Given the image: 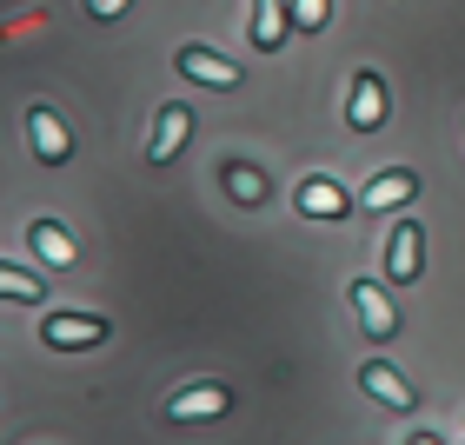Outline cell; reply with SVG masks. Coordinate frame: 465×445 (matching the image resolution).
<instances>
[{
  "instance_id": "obj_14",
  "label": "cell",
  "mask_w": 465,
  "mask_h": 445,
  "mask_svg": "<svg viewBox=\"0 0 465 445\" xmlns=\"http://www.w3.org/2000/svg\"><path fill=\"white\" fill-rule=\"evenodd\" d=\"M220 173H226V193L240 200V206H260V200H266V173H260L252 160H226Z\"/></svg>"
},
{
  "instance_id": "obj_11",
  "label": "cell",
  "mask_w": 465,
  "mask_h": 445,
  "mask_svg": "<svg viewBox=\"0 0 465 445\" xmlns=\"http://www.w3.org/2000/svg\"><path fill=\"white\" fill-rule=\"evenodd\" d=\"M359 386H366V392L379 399V406H392V412H412V406H419V392L406 386V372H392L386 359H372V366L359 372Z\"/></svg>"
},
{
  "instance_id": "obj_16",
  "label": "cell",
  "mask_w": 465,
  "mask_h": 445,
  "mask_svg": "<svg viewBox=\"0 0 465 445\" xmlns=\"http://www.w3.org/2000/svg\"><path fill=\"white\" fill-rule=\"evenodd\" d=\"M326 20H332V0H292V27L300 34H320Z\"/></svg>"
},
{
  "instance_id": "obj_10",
  "label": "cell",
  "mask_w": 465,
  "mask_h": 445,
  "mask_svg": "<svg viewBox=\"0 0 465 445\" xmlns=\"http://www.w3.org/2000/svg\"><path fill=\"white\" fill-rule=\"evenodd\" d=\"M226 406H232V392L206 379V386H186V392L166 399V419H180V426H186V419H220Z\"/></svg>"
},
{
  "instance_id": "obj_2",
  "label": "cell",
  "mask_w": 465,
  "mask_h": 445,
  "mask_svg": "<svg viewBox=\"0 0 465 445\" xmlns=\"http://www.w3.org/2000/svg\"><path fill=\"white\" fill-rule=\"evenodd\" d=\"M186 140H193V107L166 100V107L153 114V140H146V160H153V166H166V160H173Z\"/></svg>"
},
{
  "instance_id": "obj_13",
  "label": "cell",
  "mask_w": 465,
  "mask_h": 445,
  "mask_svg": "<svg viewBox=\"0 0 465 445\" xmlns=\"http://www.w3.org/2000/svg\"><path fill=\"white\" fill-rule=\"evenodd\" d=\"M286 27H292V14H286V0H252V47L260 54H272L286 40Z\"/></svg>"
},
{
  "instance_id": "obj_12",
  "label": "cell",
  "mask_w": 465,
  "mask_h": 445,
  "mask_svg": "<svg viewBox=\"0 0 465 445\" xmlns=\"http://www.w3.org/2000/svg\"><path fill=\"white\" fill-rule=\"evenodd\" d=\"M27 246H34V260H40V266H74V252H80V246H74V232L60 226V220H47V213L27 226Z\"/></svg>"
},
{
  "instance_id": "obj_7",
  "label": "cell",
  "mask_w": 465,
  "mask_h": 445,
  "mask_svg": "<svg viewBox=\"0 0 465 445\" xmlns=\"http://www.w3.org/2000/svg\"><path fill=\"white\" fill-rule=\"evenodd\" d=\"M346 120H352V134H379V126H386V80H379V74H352Z\"/></svg>"
},
{
  "instance_id": "obj_17",
  "label": "cell",
  "mask_w": 465,
  "mask_h": 445,
  "mask_svg": "<svg viewBox=\"0 0 465 445\" xmlns=\"http://www.w3.org/2000/svg\"><path fill=\"white\" fill-rule=\"evenodd\" d=\"M126 7H134V0H87V14H94V20H120Z\"/></svg>"
},
{
  "instance_id": "obj_15",
  "label": "cell",
  "mask_w": 465,
  "mask_h": 445,
  "mask_svg": "<svg viewBox=\"0 0 465 445\" xmlns=\"http://www.w3.org/2000/svg\"><path fill=\"white\" fill-rule=\"evenodd\" d=\"M40 292H47V280H34L27 266H0V300H40Z\"/></svg>"
},
{
  "instance_id": "obj_6",
  "label": "cell",
  "mask_w": 465,
  "mask_h": 445,
  "mask_svg": "<svg viewBox=\"0 0 465 445\" xmlns=\"http://www.w3.org/2000/svg\"><path fill=\"white\" fill-rule=\"evenodd\" d=\"M173 67H180L186 80H200V87H220V94L240 87V67H232V60H220L213 47H180V54H173Z\"/></svg>"
},
{
  "instance_id": "obj_5",
  "label": "cell",
  "mask_w": 465,
  "mask_h": 445,
  "mask_svg": "<svg viewBox=\"0 0 465 445\" xmlns=\"http://www.w3.org/2000/svg\"><path fill=\"white\" fill-rule=\"evenodd\" d=\"M419 266H426V232H419L412 220H399L392 226V240H386V280H419Z\"/></svg>"
},
{
  "instance_id": "obj_18",
  "label": "cell",
  "mask_w": 465,
  "mask_h": 445,
  "mask_svg": "<svg viewBox=\"0 0 465 445\" xmlns=\"http://www.w3.org/2000/svg\"><path fill=\"white\" fill-rule=\"evenodd\" d=\"M406 445H446V439H439V432H412Z\"/></svg>"
},
{
  "instance_id": "obj_3",
  "label": "cell",
  "mask_w": 465,
  "mask_h": 445,
  "mask_svg": "<svg viewBox=\"0 0 465 445\" xmlns=\"http://www.w3.org/2000/svg\"><path fill=\"white\" fill-rule=\"evenodd\" d=\"M352 312H359V326H366V339H379V346L399 332V312H392V300H386L379 280H352Z\"/></svg>"
},
{
  "instance_id": "obj_8",
  "label": "cell",
  "mask_w": 465,
  "mask_h": 445,
  "mask_svg": "<svg viewBox=\"0 0 465 445\" xmlns=\"http://www.w3.org/2000/svg\"><path fill=\"white\" fill-rule=\"evenodd\" d=\"M412 193H419V173H412V166H386L379 180H366L359 206H366V213H392V206H406Z\"/></svg>"
},
{
  "instance_id": "obj_9",
  "label": "cell",
  "mask_w": 465,
  "mask_h": 445,
  "mask_svg": "<svg viewBox=\"0 0 465 445\" xmlns=\"http://www.w3.org/2000/svg\"><path fill=\"white\" fill-rule=\"evenodd\" d=\"M292 206H300L306 220H346V206H352V200H346V186H340V180L312 173V180L300 186V193H292Z\"/></svg>"
},
{
  "instance_id": "obj_1",
  "label": "cell",
  "mask_w": 465,
  "mask_h": 445,
  "mask_svg": "<svg viewBox=\"0 0 465 445\" xmlns=\"http://www.w3.org/2000/svg\"><path fill=\"white\" fill-rule=\"evenodd\" d=\"M40 339H47L54 352H87V346L107 339V320H100V312H47V320H40Z\"/></svg>"
},
{
  "instance_id": "obj_4",
  "label": "cell",
  "mask_w": 465,
  "mask_h": 445,
  "mask_svg": "<svg viewBox=\"0 0 465 445\" xmlns=\"http://www.w3.org/2000/svg\"><path fill=\"white\" fill-rule=\"evenodd\" d=\"M27 140H34V160L40 166H60L74 153V134H67V120H60L54 107H34L27 114Z\"/></svg>"
}]
</instances>
